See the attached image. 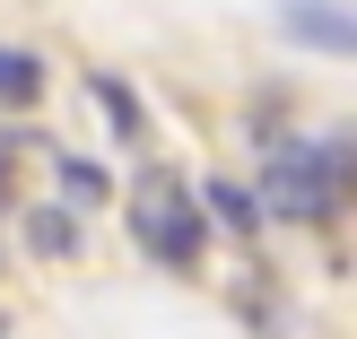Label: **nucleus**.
<instances>
[{
	"mask_svg": "<svg viewBox=\"0 0 357 339\" xmlns=\"http://www.w3.org/2000/svg\"><path fill=\"white\" fill-rule=\"evenodd\" d=\"M357 200V139H296V148L271 157V174H261V209H279V218H340Z\"/></svg>",
	"mask_w": 357,
	"mask_h": 339,
	"instance_id": "f257e3e1",
	"label": "nucleus"
},
{
	"mask_svg": "<svg viewBox=\"0 0 357 339\" xmlns=\"http://www.w3.org/2000/svg\"><path fill=\"white\" fill-rule=\"evenodd\" d=\"M131 235L149 244L157 261H192L201 253V209H192V191L166 183V174H149V183L131 191Z\"/></svg>",
	"mask_w": 357,
	"mask_h": 339,
	"instance_id": "f03ea898",
	"label": "nucleus"
},
{
	"mask_svg": "<svg viewBox=\"0 0 357 339\" xmlns=\"http://www.w3.org/2000/svg\"><path fill=\"white\" fill-rule=\"evenodd\" d=\"M288 26L323 52H357V9H340V0H288Z\"/></svg>",
	"mask_w": 357,
	"mask_h": 339,
	"instance_id": "7ed1b4c3",
	"label": "nucleus"
},
{
	"mask_svg": "<svg viewBox=\"0 0 357 339\" xmlns=\"http://www.w3.org/2000/svg\"><path fill=\"white\" fill-rule=\"evenodd\" d=\"M35 87H44V61L35 52H0V104H26Z\"/></svg>",
	"mask_w": 357,
	"mask_h": 339,
	"instance_id": "20e7f679",
	"label": "nucleus"
},
{
	"mask_svg": "<svg viewBox=\"0 0 357 339\" xmlns=\"http://www.w3.org/2000/svg\"><path fill=\"white\" fill-rule=\"evenodd\" d=\"M96 96H105V113H114V131H122V139H139V122H149V113H139L131 87H122V79H96Z\"/></svg>",
	"mask_w": 357,
	"mask_h": 339,
	"instance_id": "39448f33",
	"label": "nucleus"
},
{
	"mask_svg": "<svg viewBox=\"0 0 357 339\" xmlns=\"http://www.w3.org/2000/svg\"><path fill=\"white\" fill-rule=\"evenodd\" d=\"M209 209H218V218L236 226V235H244V226L261 218V209H253V191H236V183H209Z\"/></svg>",
	"mask_w": 357,
	"mask_h": 339,
	"instance_id": "423d86ee",
	"label": "nucleus"
},
{
	"mask_svg": "<svg viewBox=\"0 0 357 339\" xmlns=\"http://www.w3.org/2000/svg\"><path fill=\"white\" fill-rule=\"evenodd\" d=\"M61 191H70V209L105 200V166H79V157H70V166H61Z\"/></svg>",
	"mask_w": 357,
	"mask_h": 339,
	"instance_id": "0eeeda50",
	"label": "nucleus"
},
{
	"mask_svg": "<svg viewBox=\"0 0 357 339\" xmlns=\"http://www.w3.org/2000/svg\"><path fill=\"white\" fill-rule=\"evenodd\" d=\"M26 235L44 244V253H70V218L61 209H26Z\"/></svg>",
	"mask_w": 357,
	"mask_h": 339,
	"instance_id": "6e6552de",
	"label": "nucleus"
}]
</instances>
